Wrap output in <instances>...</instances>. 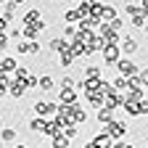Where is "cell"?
Masks as SVG:
<instances>
[{"label":"cell","instance_id":"26","mask_svg":"<svg viewBox=\"0 0 148 148\" xmlns=\"http://www.w3.org/2000/svg\"><path fill=\"white\" fill-rule=\"evenodd\" d=\"M0 138H3L5 143H11V140L16 138V130H13V127H5V130H3V132H0Z\"/></svg>","mask_w":148,"mask_h":148},{"label":"cell","instance_id":"15","mask_svg":"<svg viewBox=\"0 0 148 148\" xmlns=\"http://www.w3.org/2000/svg\"><path fill=\"white\" fill-rule=\"evenodd\" d=\"M114 18H116V8H114V5H103V8H101V21H103V24L114 21Z\"/></svg>","mask_w":148,"mask_h":148},{"label":"cell","instance_id":"24","mask_svg":"<svg viewBox=\"0 0 148 148\" xmlns=\"http://www.w3.org/2000/svg\"><path fill=\"white\" fill-rule=\"evenodd\" d=\"M111 87H114L116 92H127V79L124 77H116L114 82H111Z\"/></svg>","mask_w":148,"mask_h":148},{"label":"cell","instance_id":"11","mask_svg":"<svg viewBox=\"0 0 148 148\" xmlns=\"http://www.w3.org/2000/svg\"><path fill=\"white\" fill-rule=\"evenodd\" d=\"M37 21H42V11H37V8L27 11L24 18H21V24H37Z\"/></svg>","mask_w":148,"mask_h":148},{"label":"cell","instance_id":"30","mask_svg":"<svg viewBox=\"0 0 148 148\" xmlns=\"http://www.w3.org/2000/svg\"><path fill=\"white\" fill-rule=\"evenodd\" d=\"M108 27H111V32H119V29L124 27V21H122V18H119V16H116V18H114V21H108Z\"/></svg>","mask_w":148,"mask_h":148},{"label":"cell","instance_id":"9","mask_svg":"<svg viewBox=\"0 0 148 148\" xmlns=\"http://www.w3.org/2000/svg\"><path fill=\"white\" fill-rule=\"evenodd\" d=\"M50 50H53V53L69 50V40H66V37H53V40H50Z\"/></svg>","mask_w":148,"mask_h":148},{"label":"cell","instance_id":"28","mask_svg":"<svg viewBox=\"0 0 148 148\" xmlns=\"http://www.w3.org/2000/svg\"><path fill=\"white\" fill-rule=\"evenodd\" d=\"M13 74H16V79H24V82H27L29 69H27V66H16V71H13Z\"/></svg>","mask_w":148,"mask_h":148},{"label":"cell","instance_id":"18","mask_svg":"<svg viewBox=\"0 0 148 148\" xmlns=\"http://www.w3.org/2000/svg\"><path fill=\"white\" fill-rule=\"evenodd\" d=\"M74 58H77V56L71 53V48H69V50H64V53H58V64H61V66H66V69L74 64Z\"/></svg>","mask_w":148,"mask_h":148},{"label":"cell","instance_id":"16","mask_svg":"<svg viewBox=\"0 0 148 148\" xmlns=\"http://www.w3.org/2000/svg\"><path fill=\"white\" fill-rule=\"evenodd\" d=\"M95 119H98L101 124H108L111 119H114V111L106 108V106H101V108H98V114H95Z\"/></svg>","mask_w":148,"mask_h":148},{"label":"cell","instance_id":"12","mask_svg":"<svg viewBox=\"0 0 148 148\" xmlns=\"http://www.w3.org/2000/svg\"><path fill=\"white\" fill-rule=\"evenodd\" d=\"M24 92H27V82H24V79H13V82H11V95H13V98H21Z\"/></svg>","mask_w":148,"mask_h":148},{"label":"cell","instance_id":"5","mask_svg":"<svg viewBox=\"0 0 148 148\" xmlns=\"http://www.w3.org/2000/svg\"><path fill=\"white\" fill-rule=\"evenodd\" d=\"M42 27H45L42 21H37V24H24V27H21V34L29 37V42H34V37L42 32Z\"/></svg>","mask_w":148,"mask_h":148},{"label":"cell","instance_id":"40","mask_svg":"<svg viewBox=\"0 0 148 148\" xmlns=\"http://www.w3.org/2000/svg\"><path fill=\"white\" fill-rule=\"evenodd\" d=\"M0 130H3V119H0Z\"/></svg>","mask_w":148,"mask_h":148},{"label":"cell","instance_id":"17","mask_svg":"<svg viewBox=\"0 0 148 148\" xmlns=\"http://www.w3.org/2000/svg\"><path fill=\"white\" fill-rule=\"evenodd\" d=\"M45 127H48V119H42V116H37V119H32L29 122V130H32V132H45Z\"/></svg>","mask_w":148,"mask_h":148},{"label":"cell","instance_id":"29","mask_svg":"<svg viewBox=\"0 0 148 148\" xmlns=\"http://www.w3.org/2000/svg\"><path fill=\"white\" fill-rule=\"evenodd\" d=\"M124 13L135 16V13H143V11H140V5H135V3H127V5H124Z\"/></svg>","mask_w":148,"mask_h":148},{"label":"cell","instance_id":"19","mask_svg":"<svg viewBox=\"0 0 148 148\" xmlns=\"http://www.w3.org/2000/svg\"><path fill=\"white\" fill-rule=\"evenodd\" d=\"M77 132H79V130H77V124H64V130H61V135L66 138V140H74V138H77Z\"/></svg>","mask_w":148,"mask_h":148},{"label":"cell","instance_id":"4","mask_svg":"<svg viewBox=\"0 0 148 148\" xmlns=\"http://www.w3.org/2000/svg\"><path fill=\"white\" fill-rule=\"evenodd\" d=\"M101 53H103V64H116V61L122 58V50H119V45H106Z\"/></svg>","mask_w":148,"mask_h":148},{"label":"cell","instance_id":"3","mask_svg":"<svg viewBox=\"0 0 148 148\" xmlns=\"http://www.w3.org/2000/svg\"><path fill=\"white\" fill-rule=\"evenodd\" d=\"M116 71H119V77L130 79V77H135V74H138V66L130 61V58H119L116 61Z\"/></svg>","mask_w":148,"mask_h":148},{"label":"cell","instance_id":"22","mask_svg":"<svg viewBox=\"0 0 148 148\" xmlns=\"http://www.w3.org/2000/svg\"><path fill=\"white\" fill-rule=\"evenodd\" d=\"M87 103L95 106V108H101L103 106V95H101V92H90V95H87Z\"/></svg>","mask_w":148,"mask_h":148},{"label":"cell","instance_id":"10","mask_svg":"<svg viewBox=\"0 0 148 148\" xmlns=\"http://www.w3.org/2000/svg\"><path fill=\"white\" fill-rule=\"evenodd\" d=\"M103 77V69L95 66V64H87L85 66V79H101Z\"/></svg>","mask_w":148,"mask_h":148},{"label":"cell","instance_id":"1","mask_svg":"<svg viewBox=\"0 0 148 148\" xmlns=\"http://www.w3.org/2000/svg\"><path fill=\"white\" fill-rule=\"evenodd\" d=\"M127 130H130L127 122H122V119H111V122L103 127V132H106L111 140H114V143H122V138L127 135Z\"/></svg>","mask_w":148,"mask_h":148},{"label":"cell","instance_id":"39","mask_svg":"<svg viewBox=\"0 0 148 148\" xmlns=\"http://www.w3.org/2000/svg\"><path fill=\"white\" fill-rule=\"evenodd\" d=\"M16 148H27V145H24V143H18V145H16Z\"/></svg>","mask_w":148,"mask_h":148},{"label":"cell","instance_id":"7","mask_svg":"<svg viewBox=\"0 0 148 148\" xmlns=\"http://www.w3.org/2000/svg\"><path fill=\"white\" fill-rule=\"evenodd\" d=\"M79 122H82V124L87 122V111H85L79 103H74V106H71V124H79Z\"/></svg>","mask_w":148,"mask_h":148},{"label":"cell","instance_id":"36","mask_svg":"<svg viewBox=\"0 0 148 148\" xmlns=\"http://www.w3.org/2000/svg\"><path fill=\"white\" fill-rule=\"evenodd\" d=\"M74 32H77V27H71V24H66V29H64V34H66V37H74Z\"/></svg>","mask_w":148,"mask_h":148},{"label":"cell","instance_id":"27","mask_svg":"<svg viewBox=\"0 0 148 148\" xmlns=\"http://www.w3.org/2000/svg\"><path fill=\"white\" fill-rule=\"evenodd\" d=\"M53 148H69V140H66L64 135H56V138H53Z\"/></svg>","mask_w":148,"mask_h":148},{"label":"cell","instance_id":"21","mask_svg":"<svg viewBox=\"0 0 148 148\" xmlns=\"http://www.w3.org/2000/svg\"><path fill=\"white\" fill-rule=\"evenodd\" d=\"M37 87H40V90H53V77H50V74L37 77Z\"/></svg>","mask_w":148,"mask_h":148},{"label":"cell","instance_id":"33","mask_svg":"<svg viewBox=\"0 0 148 148\" xmlns=\"http://www.w3.org/2000/svg\"><path fill=\"white\" fill-rule=\"evenodd\" d=\"M16 50L21 53V56H24V53H29V40H27V42H18V45H16Z\"/></svg>","mask_w":148,"mask_h":148},{"label":"cell","instance_id":"23","mask_svg":"<svg viewBox=\"0 0 148 148\" xmlns=\"http://www.w3.org/2000/svg\"><path fill=\"white\" fill-rule=\"evenodd\" d=\"M145 18H148L145 13H135V16H132V27H138V29H145V24H148Z\"/></svg>","mask_w":148,"mask_h":148},{"label":"cell","instance_id":"14","mask_svg":"<svg viewBox=\"0 0 148 148\" xmlns=\"http://www.w3.org/2000/svg\"><path fill=\"white\" fill-rule=\"evenodd\" d=\"M16 58H0V74H3V77H5V74H11V71H16Z\"/></svg>","mask_w":148,"mask_h":148},{"label":"cell","instance_id":"2","mask_svg":"<svg viewBox=\"0 0 148 148\" xmlns=\"http://www.w3.org/2000/svg\"><path fill=\"white\" fill-rule=\"evenodd\" d=\"M34 114L37 116H42V119H48V116H53L56 114V111H58V103H48V101H37L34 106Z\"/></svg>","mask_w":148,"mask_h":148},{"label":"cell","instance_id":"37","mask_svg":"<svg viewBox=\"0 0 148 148\" xmlns=\"http://www.w3.org/2000/svg\"><path fill=\"white\" fill-rule=\"evenodd\" d=\"M5 27H8V21H5L3 16H0V32H5Z\"/></svg>","mask_w":148,"mask_h":148},{"label":"cell","instance_id":"38","mask_svg":"<svg viewBox=\"0 0 148 148\" xmlns=\"http://www.w3.org/2000/svg\"><path fill=\"white\" fill-rule=\"evenodd\" d=\"M82 148H95V145H92V143H85V145H82Z\"/></svg>","mask_w":148,"mask_h":148},{"label":"cell","instance_id":"6","mask_svg":"<svg viewBox=\"0 0 148 148\" xmlns=\"http://www.w3.org/2000/svg\"><path fill=\"white\" fill-rule=\"evenodd\" d=\"M61 103L64 106H74V103H77V90H74V87H61Z\"/></svg>","mask_w":148,"mask_h":148},{"label":"cell","instance_id":"32","mask_svg":"<svg viewBox=\"0 0 148 148\" xmlns=\"http://www.w3.org/2000/svg\"><path fill=\"white\" fill-rule=\"evenodd\" d=\"M40 50H42V45H40V42H29V56H37Z\"/></svg>","mask_w":148,"mask_h":148},{"label":"cell","instance_id":"8","mask_svg":"<svg viewBox=\"0 0 148 148\" xmlns=\"http://www.w3.org/2000/svg\"><path fill=\"white\" fill-rule=\"evenodd\" d=\"M92 145L95 148H114V140H111L106 132H98L95 138H92Z\"/></svg>","mask_w":148,"mask_h":148},{"label":"cell","instance_id":"13","mask_svg":"<svg viewBox=\"0 0 148 148\" xmlns=\"http://www.w3.org/2000/svg\"><path fill=\"white\" fill-rule=\"evenodd\" d=\"M119 50L135 53V50H138V40H135V37H124V40H119Z\"/></svg>","mask_w":148,"mask_h":148},{"label":"cell","instance_id":"34","mask_svg":"<svg viewBox=\"0 0 148 148\" xmlns=\"http://www.w3.org/2000/svg\"><path fill=\"white\" fill-rule=\"evenodd\" d=\"M5 42H8V34H5V32H0V53L5 50Z\"/></svg>","mask_w":148,"mask_h":148},{"label":"cell","instance_id":"35","mask_svg":"<svg viewBox=\"0 0 148 148\" xmlns=\"http://www.w3.org/2000/svg\"><path fill=\"white\" fill-rule=\"evenodd\" d=\"M29 87H37V77H34V74H29V77H27V90Z\"/></svg>","mask_w":148,"mask_h":148},{"label":"cell","instance_id":"41","mask_svg":"<svg viewBox=\"0 0 148 148\" xmlns=\"http://www.w3.org/2000/svg\"><path fill=\"white\" fill-rule=\"evenodd\" d=\"M3 3H5V0H0V5H3Z\"/></svg>","mask_w":148,"mask_h":148},{"label":"cell","instance_id":"31","mask_svg":"<svg viewBox=\"0 0 148 148\" xmlns=\"http://www.w3.org/2000/svg\"><path fill=\"white\" fill-rule=\"evenodd\" d=\"M145 114H148V101L143 98V101L138 103V116H145Z\"/></svg>","mask_w":148,"mask_h":148},{"label":"cell","instance_id":"25","mask_svg":"<svg viewBox=\"0 0 148 148\" xmlns=\"http://www.w3.org/2000/svg\"><path fill=\"white\" fill-rule=\"evenodd\" d=\"M64 21L74 27V24H77V21H79V16H77V11H74V8H71V11H66V13H64Z\"/></svg>","mask_w":148,"mask_h":148},{"label":"cell","instance_id":"20","mask_svg":"<svg viewBox=\"0 0 148 148\" xmlns=\"http://www.w3.org/2000/svg\"><path fill=\"white\" fill-rule=\"evenodd\" d=\"M42 135H50V138H56V135H61V124L56 122V119H50L48 122V127H45V132Z\"/></svg>","mask_w":148,"mask_h":148}]
</instances>
